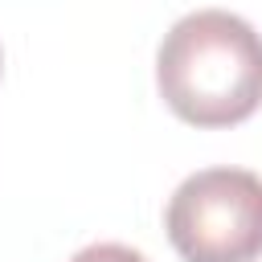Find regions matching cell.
Instances as JSON below:
<instances>
[{"instance_id": "7a4b0ae2", "label": "cell", "mask_w": 262, "mask_h": 262, "mask_svg": "<svg viewBox=\"0 0 262 262\" xmlns=\"http://www.w3.org/2000/svg\"><path fill=\"white\" fill-rule=\"evenodd\" d=\"M164 229L184 262L262 258V176L250 168H201L168 201Z\"/></svg>"}, {"instance_id": "3957f363", "label": "cell", "mask_w": 262, "mask_h": 262, "mask_svg": "<svg viewBox=\"0 0 262 262\" xmlns=\"http://www.w3.org/2000/svg\"><path fill=\"white\" fill-rule=\"evenodd\" d=\"M70 262H147L139 250H131V246H119V242H98V246H86V250H78Z\"/></svg>"}, {"instance_id": "6da1fadb", "label": "cell", "mask_w": 262, "mask_h": 262, "mask_svg": "<svg viewBox=\"0 0 262 262\" xmlns=\"http://www.w3.org/2000/svg\"><path fill=\"white\" fill-rule=\"evenodd\" d=\"M156 86L188 127H233L262 106V33L225 8L180 16L156 53Z\"/></svg>"}]
</instances>
